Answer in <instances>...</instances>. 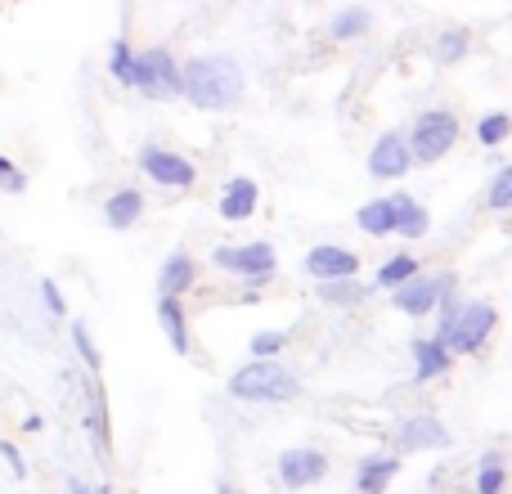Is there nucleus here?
<instances>
[{
    "label": "nucleus",
    "instance_id": "obj_1",
    "mask_svg": "<svg viewBox=\"0 0 512 494\" xmlns=\"http://www.w3.org/2000/svg\"><path fill=\"white\" fill-rule=\"evenodd\" d=\"M243 90H248V77L230 54H203V59L180 63V99H189L198 113H225L243 99Z\"/></svg>",
    "mask_w": 512,
    "mask_h": 494
},
{
    "label": "nucleus",
    "instance_id": "obj_2",
    "mask_svg": "<svg viewBox=\"0 0 512 494\" xmlns=\"http://www.w3.org/2000/svg\"><path fill=\"white\" fill-rule=\"evenodd\" d=\"M436 306H441V333H436V342H445L450 355H477L499 324V310L490 301H459L454 292H445Z\"/></svg>",
    "mask_w": 512,
    "mask_h": 494
},
{
    "label": "nucleus",
    "instance_id": "obj_3",
    "mask_svg": "<svg viewBox=\"0 0 512 494\" xmlns=\"http://www.w3.org/2000/svg\"><path fill=\"white\" fill-rule=\"evenodd\" d=\"M230 396L243 405H288L301 396V378L279 360H252L230 373Z\"/></svg>",
    "mask_w": 512,
    "mask_h": 494
},
{
    "label": "nucleus",
    "instance_id": "obj_4",
    "mask_svg": "<svg viewBox=\"0 0 512 494\" xmlns=\"http://www.w3.org/2000/svg\"><path fill=\"white\" fill-rule=\"evenodd\" d=\"M405 144H409V158L432 167V162H441L445 153L459 144V117H454L450 108H427V113L414 117Z\"/></svg>",
    "mask_w": 512,
    "mask_h": 494
},
{
    "label": "nucleus",
    "instance_id": "obj_5",
    "mask_svg": "<svg viewBox=\"0 0 512 494\" xmlns=\"http://www.w3.org/2000/svg\"><path fill=\"white\" fill-rule=\"evenodd\" d=\"M131 90H140L153 104H167V99H180V63L171 50L153 45V50H135V81Z\"/></svg>",
    "mask_w": 512,
    "mask_h": 494
},
{
    "label": "nucleus",
    "instance_id": "obj_6",
    "mask_svg": "<svg viewBox=\"0 0 512 494\" xmlns=\"http://www.w3.org/2000/svg\"><path fill=\"white\" fill-rule=\"evenodd\" d=\"M445 292H454V274H414V279H405L400 288H391V306H396L400 315L423 319V315H432Z\"/></svg>",
    "mask_w": 512,
    "mask_h": 494
},
{
    "label": "nucleus",
    "instance_id": "obj_7",
    "mask_svg": "<svg viewBox=\"0 0 512 494\" xmlns=\"http://www.w3.org/2000/svg\"><path fill=\"white\" fill-rule=\"evenodd\" d=\"M212 265L243 274L252 288H261V283L270 279L274 270H279V256H274L270 243H243V247H230V243H225V247H216V252H212Z\"/></svg>",
    "mask_w": 512,
    "mask_h": 494
},
{
    "label": "nucleus",
    "instance_id": "obj_8",
    "mask_svg": "<svg viewBox=\"0 0 512 494\" xmlns=\"http://www.w3.org/2000/svg\"><path fill=\"white\" fill-rule=\"evenodd\" d=\"M140 171L153 180V185H167V189H189L198 180L194 162L180 158L176 149H162V144H144L140 149Z\"/></svg>",
    "mask_w": 512,
    "mask_h": 494
},
{
    "label": "nucleus",
    "instance_id": "obj_9",
    "mask_svg": "<svg viewBox=\"0 0 512 494\" xmlns=\"http://www.w3.org/2000/svg\"><path fill=\"white\" fill-rule=\"evenodd\" d=\"M328 477V454L315 445H292L279 454V481L288 490H310Z\"/></svg>",
    "mask_w": 512,
    "mask_h": 494
},
{
    "label": "nucleus",
    "instance_id": "obj_10",
    "mask_svg": "<svg viewBox=\"0 0 512 494\" xmlns=\"http://www.w3.org/2000/svg\"><path fill=\"white\" fill-rule=\"evenodd\" d=\"M301 270L310 274V279H351V274H360V256L351 252V247L342 243H319L310 247L306 256H301Z\"/></svg>",
    "mask_w": 512,
    "mask_h": 494
},
{
    "label": "nucleus",
    "instance_id": "obj_11",
    "mask_svg": "<svg viewBox=\"0 0 512 494\" xmlns=\"http://www.w3.org/2000/svg\"><path fill=\"white\" fill-rule=\"evenodd\" d=\"M409 167H414V158H409L405 135L400 131L378 135V144L369 149V176L373 180H400V176H409Z\"/></svg>",
    "mask_w": 512,
    "mask_h": 494
},
{
    "label": "nucleus",
    "instance_id": "obj_12",
    "mask_svg": "<svg viewBox=\"0 0 512 494\" xmlns=\"http://www.w3.org/2000/svg\"><path fill=\"white\" fill-rule=\"evenodd\" d=\"M400 450L405 454H423V450H450V427L441 423V418H432V414H423V418H409L405 427H400Z\"/></svg>",
    "mask_w": 512,
    "mask_h": 494
},
{
    "label": "nucleus",
    "instance_id": "obj_13",
    "mask_svg": "<svg viewBox=\"0 0 512 494\" xmlns=\"http://www.w3.org/2000/svg\"><path fill=\"white\" fill-rule=\"evenodd\" d=\"M256 207H261V185H256L252 176H234L230 185H225L221 203H216V212H221V221L239 225V221H252Z\"/></svg>",
    "mask_w": 512,
    "mask_h": 494
},
{
    "label": "nucleus",
    "instance_id": "obj_14",
    "mask_svg": "<svg viewBox=\"0 0 512 494\" xmlns=\"http://www.w3.org/2000/svg\"><path fill=\"white\" fill-rule=\"evenodd\" d=\"M198 283V265L189 252H171L158 270V297H185Z\"/></svg>",
    "mask_w": 512,
    "mask_h": 494
},
{
    "label": "nucleus",
    "instance_id": "obj_15",
    "mask_svg": "<svg viewBox=\"0 0 512 494\" xmlns=\"http://www.w3.org/2000/svg\"><path fill=\"white\" fill-rule=\"evenodd\" d=\"M454 355L445 351V342L436 337H414V382H432L441 373H450Z\"/></svg>",
    "mask_w": 512,
    "mask_h": 494
},
{
    "label": "nucleus",
    "instance_id": "obj_16",
    "mask_svg": "<svg viewBox=\"0 0 512 494\" xmlns=\"http://www.w3.org/2000/svg\"><path fill=\"white\" fill-rule=\"evenodd\" d=\"M396 472H400L396 454H373V459H364L360 472H355V490L360 494H387V486L396 481Z\"/></svg>",
    "mask_w": 512,
    "mask_h": 494
},
{
    "label": "nucleus",
    "instance_id": "obj_17",
    "mask_svg": "<svg viewBox=\"0 0 512 494\" xmlns=\"http://www.w3.org/2000/svg\"><path fill=\"white\" fill-rule=\"evenodd\" d=\"M144 216V194L140 189H117V194L104 198V221L108 230H131Z\"/></svg>",
    "mask_w": 512,
    "mask_h": 494
},
{
    "label": "nucleus",
    "instance_id": "obj_18",
    "mask_svg": "<svg viewBox=\"0 0 512 494\" xmlns=\"http://www.w3.org/2000/svg\"><path fill=\"white\" fill-rule=\"evenodd\" d=\"M158 324L162 333H167L171 351L176 355H189V319H185V306H180V297H158Z\"/></svg>",
    "mask_w": 512,
    "mask_h": 494
},
{
    "label": "nucleus",
    "instance_id": "obj_19",
    "mask_svg": "<svg viewBox=\"0 0 512 494\" xmlns=\"http://www.w3.org/2000/svg\"><path fill=\"white\" fill-rule=\"evenodd\" d=\"M391 207H396V234H400V239H423V234L432 230L427 207L414 203L409 194H391Z\"/></svg>",
    "mask_w": 512,
    "mask_h": 494
},
{
    "label": "nucleus",
    "instance_id": "obj_20",
    "mask_svg": "<svg viewBox=\"0 0 512 494\" xmlns=\"http://www.w3.org/2000/svg\"><path fill=\"white\" fill-rule=\"evenodd\" d=\"M355 225H360V234H369V239H387V234H396V207H391V198H373V203H364L360 212H355Z\"/></svg>",
    "mask_w": 512,
    "mask_h": 494
},
{
    "label": "nucleus",
    "instance_id": "obj_21",
    "mask_svg": "<svg viewBox=\"0 0 512 494\" xmlns=\"http://www.w3.org/2000/svg\"><path fill=\"white\" fill-rule=\"evenodd\" d=\"M369 27H373V14H369V9H364V5H351V9H342V14L333 18V27H328V32H333V41H360Z\"/></svg>",
    "mask_w": 512,
    "mask_h": 494
},
{
    "label": "nucleus",
    "instance_id": "obj_22",
    "mask_svg": "<svg viewBox=\"0 0 512 494\" xmlns=\"http://www.w3.org/2000/svg\"><path fill=\"white\" fill-rule=\"evenodd\" d=\"M369 297V288H364L360 279H324L319 283V301H328V306H355V301Z\"/></svg>",
    "mask_w": 512,
    "mask_h": 494
},
{
    "label": "nucleus",
    "instance_id": "obj_23",
    "mask_svg": "<svg viewBox=\"0 0 512 494\" xmlns=\"http://www.w3.org/2000/svg\"><path fill=\"white\" fill-rule=\"evenodd\" d=\"M418 274V256H391V261L378 265V279H373V288H400L405 279H414Z\"/></svg>",
    "mask_w": 512,
    "mask_h": 494
},
{
    "label": "nucleus",
    "instance_id": "obj_24",
    "mask_svg": "<svg viewBox=\"0 0 512 494\" xmlns=\"http://www.w3.org/2000/svg\"><path fill=\"white\" fill-rule=\"evenodd\" d=\"M504 486H508L504 454H486L477 468V494H504Z\"/></svg>",
    "mask_w": 512,
    "mask_h": 494
},
{
    "label": "nucleus",
    "instance_id": "obj_25",
    "mask_svg": "<svg viewBox=\"0 0 512 494\" xmlns=\"http://www.w3.org/2000/svg\"><path fill=\"white\" fill-rule=\"evenodd\" d=\"M108 77H113L117 86L131 90V81H135V50H131V41H113V50H108Z\"/></svg>",
    "mask_w": 512,
    "mask_h": 494
},
{
    "label": "nucleus",
    "instance_id": "obj_26",
    "mask_svg": "<svg viewBox=\"0 0 512 494\" xmlns=\"http://www.w3.org/2000/svg\"><path fill=\"white\" fill-rule=\"evenodd\" d=\"M512 135V117L508 113H486L477 122V140H481V149H499Z\"/></svg>",
    "mask_w": 512,
    "mask_h": 494
},
{
    "label": "nucleus",
    "instance_id": "obj_27",
    "mask_svg": "<svg viewBox=\"0 0 512 494\" xmlns=\"http://www.w3.org/2000/svg\"><path fill=\"white\" fill-rule=\"evenodd\" d=\"M463 54H468V32H463V27H445V32L436 36V59H441V63H459Z\"/></svg>",
    "mask_w": 512,
    "mask_h": 494
},
{
    "label": "nucleus",
    "instance_id": "obj_28",
    "mask_svg": "<svg viewBox=\"0 0 512 494\" xmlns=\"http://www.w3.org/2000/svg\"><path fill=\"white\" fill-rule=\"evenodd\" d=\"M68 333H72V346H77L81 364H86L90 373H99V364H104V355H99V346H95V337H90V328H86V324H81V319H77V324H72Z\"/></svg>",
    "mask_w": 512,
    "mask_h": 494
},
{
    "label": "nucleus",
    "instance_id": "obj_29",
    "mask_svg": "<svg viewBox=\"0 0 512 494\" xmlns=\"http://www.w3.org/2000/svg\"><path fill=\"white\" fill-rule=\"evenodd\" d=\"M486 207L490 212H512V167H504L486 189Z\"/></svg>",
    "mask_w": 512,
    "mask_h": 494
},
{
    "label": "nucleus",
    "instance_id": "obj_30",
    "mask_svg": "<svg viewBox=\"0 0 512 494\" xmlns=\"http://www.w3.org/2000/svg\"><path fill=\"white\" fill-rule=\"evenodd\" d=\"M86 423H90V432H95L99 450H108V409H104V396H99V391L90 396V418Z\"/></svg>",
    "mask_w": 512,
    "mask_h": 494
},
{
    "label": "nucleus",
    "instance_id": "obj_31",
    "mask_svg": "<svg viewBox=\"0 0 512 494\" xmlns=\"http://www.w3.org/2000/svg\"><path fill=\"white\" fill-rule=\"evenodd\" d=\"M283 342H288L283 333H256L248 351H252V360H274V355L283 351Z\"/></svg>",
    "mask_w": 512,
    "mask_h": 494
},
{
    "label": "nucleus",
    "instance_id": "obj_32",
    "mask_svg": "<svg viewBox=\"0 0 512 494\" xmlns=\"http://www.w3.org/2000/svg\"><path fill=\"white\" fill-rule=\"evenodd\" d=\"M0 189H5V194H23V189H27V171L14 167L5 153H0Z\"/></svg>",
    "mask_w": 512,
    "mask_h": 494
},
{
    "label": "nucleus",
    "instance_id": "obj_33",
    "mask_svg": "<svg viewBox=\"0 0 512 494\" xmlns=\"http://www.w3.org/2000/svg\"><path fill=\"white\" fill-rule=\"evenodd\" d=\"M41 301H45V310H50L54 319L68 315V301H63V292H59V283L54 279H41Z\"/></svg>",
    "mask_w": 512,
    "mask_h": 494
},
{
    "label": "nucleus",
    "instance_id": "obj_34",
    "mask_svg": "<svg viewBox=\"0 0 512 494\" xmlns=\"http://www.w3.org/2000/svg\"><path fill=\"white\" fill-rule=\"evenodd\" d=\"M0 459L9 463V472H14V477H27V463H23V454H18L14 441H0Z\"/></svg>",
    "mask_w": 512,
    "mask_h": 494
},
{
    "label": "nucleus",
    "instance_id": "obj_35",
    "mask_svg": "<svg viewBox=\"0 0 512 494\" xmlns=\"http://www.w3.org/2000/svg\"><path fill=\"white\" fill-rule=\"evenodd\" d=\"M216 494H243L239 486H230V481H221V486H216Z\"/></svg>",
    "mask_w": 512,
    "mask_h": 494
},
{
    "label": "nucleus",
    "instance_id": "obj_36",
    "mask_svg": "<svg viewBox=\"0 0 512 494\" xmlns=\"http://www.w3.org/2000/svg\"><path fill=\"white\" fill-rule=\"evenodd\" d=\"M68 494H90V490L81 486V481H68Z\"/></svg>",
    "mask_w": 512,
    "mask_h": 494
},
{
    "label": "nucleus",
    "instance_id": "obj_37",
    "mask_svg": "<svg viewBox=\"0 0 512 494\" xmlns=\"http://www.w3.org/2000/svg\"><path fill=\"white\" fill-rule=\"evenodd\" d=\"M90 494H113V490H108V486H99V490H90Z\"/></svg>",
    "mask_w": 512,
    "mask_h": 494
}]
</instances>
